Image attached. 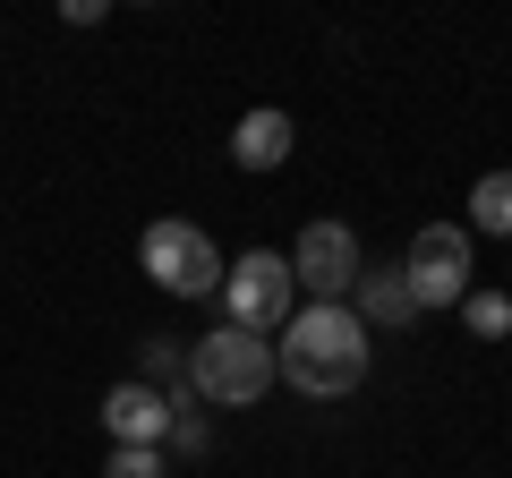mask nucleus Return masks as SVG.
I'll return each mask as SVG.
<instances>
[{
	"mask_svg": "<svg viewBox=\"0 0 512 478\" xmlns=\"http://www.w3.org/2000/svg\"><path fill=\"white\" fill-rule=\"evenodd\" d=\"M274 376L291 393H308V402H342V393H359V376H367V325L350 308H333V299H308V308L291 316V342L274 350Z\"/></svg>",
	"mask_w": 512,
	"mask_h": 478,
	"instance_id": "nucleus-1",
	"label": "nucleus"
},
{
	"mask_svg": "<svg viewBox=\"0 0 512 478\" xmlns=\"http://www.w3.org/2000/svg\"><path fill=\"white\" fill-rule=\"evenodd\" d=\"M282 376H274V342L265 333H239V325H214L197 350H188V393L214 410H248L265 402Z\"/></svg>",
	"mask_w": 512,
	"mask_h": 478,
	"instance_id": "nucleus-2",
	"label": "nucleus"
},
{
	"mask_svg": "<svg viewBox=\"0 0 512 478\" xmlns=\"http://www.w3.org/2000/svg\"><path fill=\"white\" fill-rule=\"evenodd\" d=\"M402 282H410V308H461V299L478 291V248L461 222H427L419 239H410L402 257Z\"/></svg>",
	"mask_w": 512,
	"mask_h": 478,
	"instance_id": "nucleus-3",
	"label": "nucleus"
},
{
	"mask_svg": "<svg viewBox=\"0 0 512 478\" xmlns=\"http://www.w3.org/2000/svg\"><path fill=\"white\" fill-rule=\"evenodd\" d=\"M291 257L282 248H248L239 265H222V316H231L239 333H274L291 325Z\"/></svg>",
	"mask_w": 512,
	"mask_h": 478,
	"instance_id": "nucleus-4",
	"label": "nucleus"
},
{
	"mask_svg": "<svg viewBox=\"0 0 512 478\" xmlns=\"http://www.w3.org/2000/svg\"><path fill=\"white\" fill-rule=\"evenodd\" d=\"M137 265H146L171 299H214L222 291V257H214V239H205L197 222H146Z\"/></svg>",
	"mask_w": 512,
	"mask_h": 478,
	"instance_id": "nucleus-5",
	"label": "nucleus"
},
{
	"mask_svg": "<svg viewBox=\"0 0 512 478\" xmlns=\"http://www.w3.org/2000/svg\"><path fill=\"white\" fill-rule=\"evenodd\" d=\"M359 274H367V257H359V231H350V222H308V231H299V248H291L299 291H316V299L342 308V291H359Z\"/></svg>",
	"mask_w": 512,
	"mask_h": 478,
	"instance_id": "nucleus-6",
	"label": "nucleus"
},
{
	"mask_svg": "<svg viewBox=\"0 0 512 478\" xmlns=\"http://www.w3.org/2000/svg\"><path fill=\"white\" fill-rule=\"evenodd\" d=\"M171 419H180V402H171L163 385H146V376H128V385L103 393V427H111V444H163Z\"/></svg>",
	"mask_w": 512,
	"mask_h": 478,
	"instance_id": "nucleus-7",
	"label": "nucleus"
},
{
	"mask_svg": "<svg viewBox=\"0 0 512 478\" xmlns=\"http://www.w3.org/2000/svg\"><path fill=\"white\" fill-rule=\"evenodd\" d=\"M291 111H274V103H265V111H248V120H239V129H231V163L239 171H282V163H291Z\"/></svg>",
	"mask_w": 512,
	"mask_h": 478,
	"instance_id": "nucleus-8",
	"label": "nucleus"
},
{
	"mask_svg": "<svg viewBox=\"0 0 512 478\" xmlns=\"http://www.w3.org/2000/svg\"><path fill=\"white\" fill-rule=\"evenodd\" d=\"M350 316H359V325H410L419 308H410L402 265H367V274H359V308H350Z\"/></svg>",
	"mask_w": 512,
	"mask_h": 478,
	"instance_id": "nucleus-9",
	"label": "nucleus"
},
{
	"mask_svg": "<svg viewBox=\"0 0 512 478\" xmlns=\"http://www.w3.org/2000/svg\"><path fill=\"white\" fill-rule=\"evenodd\" d=\"M461 231H487V239H512V171H487V180L470 188V222H461Z\"/></svg>",
	"mask_w": 512,
	"mask_h": 478,
	"instance_id": "nucleus-10",
	"label": "nucleus"
},
{
	"mask_svg": "<svg viewBox=\"0 0 512 478\" xmlns=\"http://www.w3.org/2000/svg\"><path fill=\"white\" fill-rule=\"evenodd\" d=\"M461 325H470L478 342H504L512 333V291H470L461 299Z\"/></svg>",
	"mask_w": 512,
	"mask_h": 478,
	"instance_id": "nucleus-11",
	"label": "nucleus"
},
{
	"mask_svg": "<svg viewBox=\"0 0 512 478\" xmlns=\"http://www.w3.org/2000/svg\"><path fill=\"white\" fill-rule=\"evenodd\" d=\"M103 478H163V444H111Z\"/></svg>",
	"mask_w": 512,
	"mask_h": 478,
	"instance_id": "nucleus-12",
	"label": "nucleus"
},
{
	"mask_svg": "<svg viewBox=\"0 0 512 478\" xmlns=\"http://www.w3.org/2000/svg\"><path fill=\"white\" fill-rule=\"evenodd\" d=\"M171 444H180V453H205V419H197V410H188V419H171Z\"/></svg>",
	"mask_w": 512,
	"mask_h": 478,
	"instance_id": "nucleus-13",
	"label": "nucleus"
}]
</instances>
